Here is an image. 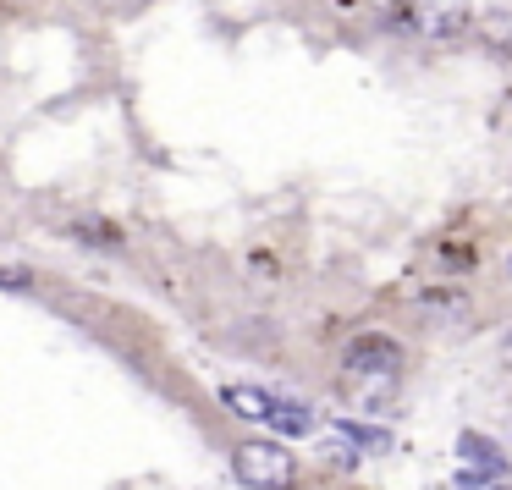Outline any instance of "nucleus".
<instances>
[{"label":"nucleus","instance_id":"nucleus-1","mask_svg":"<svg viewBox=\"0 0 512 490\" xmlns=\"http://www.w3.org/2000/svg\"><path fill=\"white\" fill-rule=\"evenodd\" d=\"M402 386V342L386 331H358L353 342L342 347V391L353 408L380 413L397 402Z\"/></svg>","mask_w":512,"mask_h":490},{"label":"nucleus","instance_id":"nucleus-2","mask_svg":"<svg viewBox=\"0 0 512 490\" xmlns=\"http://www.w3.org/2000/svg\"><path fill=\"white\" fill-rule=\"evenodd\" d=\"M386 23L424 39V45H452V39H463L474 28V6L468 0H397L386 12Z\"/></svg>","mask_w":512,"mask_h":490},{"label":"nucleus","instance_id":"nucleus-3","mask_svg":"<svg viewBox=\"0 0 512 490\" xmlns=\"http://www.w3.org/2000/svg\"><path fill=\"white\" fill-rule=\"evenodd\" d=\"M232 474L243 479L248 490H292L298 485V457H292L287 441H265V435H254V441H237Z\"/></svg>","mask_w":512,"mask_h":490},{"label":"nucleus","instance_id":"nucleus-4","mask_svg":"<svg viewBox=\"0 0 512 490\" xmlns=\"http://www.w3.org/2000/svg\"><path fill=\"white\" fill-rule=\"evenodd\" d=\"M457 457H463V474H474L479 485H501L512 468V457L501 452L496 435H479V430H463L457 435Z\"/></svg>","mask_w":512,"mask_h":490},{"label":"nucleus","instance_id":"nucleus-5","mask_svg":"<svg viewBox=\"0 0 512 490\" xmlns=\"http://www.w3.org/2000/svg\"><path fill=\"white\" fill-rule=\"evenodd\" d=\"M221 402L248 424H270V413H276V397L259 391V386H221Z\"/></svg>","mask_w":512,"mask_h":490},{"label":"nucleus","instance_id":"nucleus-6","mask_svg":"<svg viewBox=\"0 0 512 490\" xmlns=\"http://www.w3.org/2000/svg\"><path fill=\"white\" fill-rule=\"evenodd\" d=\"M270 430L276 435H314L320 419H314L309 402H292V397H276V413H270Z\"/></svg>","mask_w":512,"mask_h":490},{"label":"nucleus","instance_id":"nucleus-7","mask_svg":"<svg viewBox=\"0 0 512 490\" xmlns=\"http://www.w3.org/2000/svg\"><path fill=\"white\" fill-rule=\"evenodd\" d=\"M474 34H479V45H490V50L507 56V50H512V12H479L474 17Z\"/></svg>","mask_w":512,"mask_h":490},{"label":"nucleus","instance_id":"nucleus-8","mask_svg":"<svg viewBox=\"0 0 512 490\" xmlns=\"http://www.w3.org/2000/svg\"><path fill=\"white\" fill-rule=\"evenodd\" d=\"M336 430L347 435V446H369V452H386V446H391V435H386V430H375V424H353V419H336Z\"/></svg>","mask_w":512,"mask_h":490},{"label":"nucleus","instance_id":"nucleus-9","mask_svg":"<svg viewBox=\"0 0 512 490\" xmlns=\"http://www.w3.org/2000/svg\"><path fill=\"white\" fill-rule=\"evenodd\" d=\"M67 226L78 232V243H89V248H116V243H122L111 221H83V215H78V221H67Z\"/></svg>","mask_w":512,"mask_h":490},{"label":"nucleus","instance_id":"nucleus-10","mask_svg":"<svg viewBox=\"0 0 512 490\" xmlns=\"http://www.w3.org/2000/svg\"><path fill=\"white\" fill-rule=\"evenodd\" d=\"M325 457H331L336 468H358V446H342V441H336V446H331V452H325Z\"/></svg>","mask_w":512,"mask_h":490},{"label":"nucleus","instance_id":"nucleus-11","mask_svg":"<svg viewBox=\"0 0 512 490\" xmlns=\"http://www.w3.org/2000/svg\"><path fill=\"white\" fill-rule=\"evenodd\" d=\"M501 364H507V369H512V331H507V336H501Z\"/></svg>","mask_w":512,"mask_h":490},{"label":"nucleus","instance_id":"nucleus-12","mask_svg":"<svg viewBox=\"0 0 512 490\" xmlns=\"http://www.w3.org/2000/svg\"><path fill=\"white\" fill-rule=\"evenodd\" d=\"M490 490H512V485H490Z\"/></svg>","mask_w":512,"mask_h":490},{"label":"nucleus","instance_id":"nucleus-13","mask_svg":"<svg viewBox=\"0 0 512 490\" xmlns=\"http://www.w3.org/2000/svg\"><path fill=\"white\" fill-rule=\"evenodd\" d=\"M507 265H512V259H507Z\"/></svg>","mask_w":512,"mask_h":490}]
</instances>
